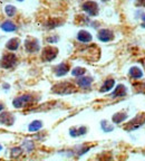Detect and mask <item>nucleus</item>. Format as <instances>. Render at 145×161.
<instances>
[{"mask_svg":"<svg viewBox=\"0 0 145 161\" xmlns=\"http://www.w3.org/2000/svg\"><path fill=\"white\" fill-rule=\"evenodd\" d=\"M86 132V128H84V126H82V128H79L77 130V136H82V134H84Z\"/></svg>","mask_w":145,"mask_h":161,"instance_id":"obj_23","label":"nucleus"},{"mask_svg":"<svg viewBox=\"0 0 145 161\" xmlns=\"http://www.w3.org/2000/svg\"><path fill=\"white\" fill-rule=\"evenodd\" d=\"M1 28H3V30H5V31H15V30L17 29L16 25L11 23V21H5V23H3L1 24Z\"/></svg>","mask_w":145,"mask_h":161,"instance_id":"obj_14","label":"nucleus"},{"mask_svg":"<svg viewBox=\"0 0 145 161\" xmlns=\"http://www.w3.org/2000/svg\"><path fill=\"white\" fill-rule=\"evenodd\" d=\"M104 1H106V0H104Z\"/></svg>","mask_w":145,"mask_h":161,"instance_id":"obj_28","label":"nucleus"},{"mask_svg":"<svg viewBox=\"0 0 145 161\" xmlns=\"http://www.w3.org/2000/svg\"><path fill=\"white\" fill-rule=\"evenodd\" d=\"M113 38H114L113 33L108 29H102V30H99V33H98V39L102 40V42H105L106 43V42L112 40Z\"/></svg>","mask_w":145,"mask_h":161,"instance_id":"obj_6","label":"nucleus"},{"mask_svg":"<svg viewBox=\"0 0 145 161\" xmlns=\"http://www.w3.org/2000/svg\"><path fill=\"white\" fill-rule=\"evenodd\" d=\"M0 150H3V147H1V146H0Z\"/></svg>","mask_w":145,"mask_h":161,"instance_id":"obj_26","label":"nucleus"},{"mask_svg":"<svg viewBox=\"0 0 145 161\" xmlns=\"http://www.w3.org/2000/svg\"><path fill=\"white\" fill-rule=\"evenodd\" d=\"M43 128V123L40 122V121H34V122H31L29 125V131L30 132H36V131L40 130V129Z\"/></svg>","mask_w":145,"mask_h":161,"instance_id":"obj_17","label":"nucleus"},{"mask_svg":"<svg viewBox=\"0 0 145 161\" xmlns=\"http://www.w3.org/2000/svg\"><path fill=\"white\" fill-rule=\"evenodd\" d=\"M72 74L74 76H82V75H84V74H85V69H84L83 67H76V68H74V69H72Z\"/></svg>","mask_w":145,"mask_h":161,"instance_id":"obj_18","label":"nucleus"},{"mask_svg":"<svg viewBox=\"0 0 145 161\" xmlns=\"http://www.w3.org/2000/svg\"><path fill=\"white\" fill-rule=\"evenodd\" d=\"M6 14H7L8 16H10V17H13V15L16 14V8L13 7V6H7L5 9Z\"/></svg>","mask_w":145,"mask_h":161,"instance_id":"obj_19","label":"nucleus"},{"mask_svg":"<svg viewBox=\"0 0 145 161\" xmlns=\"http://www.w3.org/2000/svg\"><path fill=\"white\" fill-rule=\"evenodd\" d=\"M25 46L28 53H35L39 49V43H38L37 39H27Z\"/></svg>","mask_w":145,"mask_h":161,"instance_id":"obj_4","label":"nucleus"},{"mask_svg":"<svg viewBox=\"0 0 145 161\" xmlns=\"http://www.w3.org/2000/svg\"><path fill=\"white\" fill-rule=\"evenodd\" d=\"M142 19L144 20V23L142 24V27H144V28H145V15H143V14H142Z\"/></svg>","mask_w":145,"mask_h":161,"instance_id":"obj_25","label":"nucleus"},{"mask_svg":"<svg viewBox=\"0 0 145 161\" xmlns=\"http://www.w3.org/2000/svg\"><path fill=\"white\" fill-rule=\"evenodd\" d=\"M126 94V87L124 85H118L116 90L114 91V93L112 94V97H118V96H124Z\"/></svg>","mask_w":145,"mask_h":161,"instance_id":"obj_9","label":"nucleus"},{"mask_svg":"<svg viewBox=\"0 0 145 161\" xmlns=\"http://www.w3.org/2000/svg\"><path fill=\"white\" fill-rule=\"evenodd\" d=\"M77 39L82 43H89L90 40L93 39L92 35L86 30H80L79 33L77 34Z\"/></svg>","mask_w":145,"mask_h":161,"instance_id":"obj_7","label":"nucleus"},{"mask_svg":"<svg viewBox=\"0 0 145 161\" xmlns=\"http://www.w3.org/2000/svg\"><path fill=\"white\" fill-rule=\"evenodd\" d=\"M92 77H82L77 80V84L79 86H82V87H88L92 84Z\"/></svg>","mask_w":145,"mask_h":161,"instance_id":"obj_15","label":"nucleus"},{"mask_svg":"<svg viewBox=\"0 0 145 161\" xmlns=\"http://www.w3.org/2000/svg\"><path fill=\"white\" fill-rule=\"evenodd\" d=\"M21 152H23V150H21L20 148H13V150H11V156H13V158H16V157L20 156Z\"/></svg>","mask_w":145,"mask_h":161,"instance_id":"obj_21","label":"nucleus"},{"mask_svg":"<svg viewBox=\"0 0 145 161\" xmlns=\"http://www.w3.org/2000/svg\"><path fill=\"white\" fill-rule=\"evenodd\" d=\"M126 119H127V114L123 113V112H120V113L114 114V116H113V122L118 124V123H122L123 121L126 120Z\"/></svg>","mask_w":145,"mask_h":161,"instance_id":"obj_10","label":"nucleus"},{"mask_svg":"<svg viewBox=\"0 0 145 161\" xmlns=\"http://www.w3.org/2000/svg\"><path fill=\"white\" fill-rule=\"evenodd\" d=\"M57 40H58V37H49L48 38V42H49V43H56Z\"/></svg>","mask_w":145,"mask_h":161,"instance_id":"obj_24","label":"nucleus"},{"mask_svg":"<svg viewBox=\"0 0 145 161\" xmlns=\"http://www.w3.org/2000/svg\"><path fill=\"white\" fill-rule=\"evenodd\" d=\"M59 25V23L58 21H55V20H50L49 23H48V27L49 28H55L56 26Z\"/></svg>","mask_w":145,"mask_h":161,"instance_id":"obj_22","label":"nucleus"},{"mask_svg":"<svg viewBox=\"0 0 145 161\" xmlns=\"http://www.w3.org/2000/svg\"><path fill=\"white\" fill-rule=\"evenodd\" d=\"M102 129L105 131V132H110L114 128H113V126H108L106 121H102Z\"/></svg>","mask_w":145,"mask_h":161,"instance_id":"obj_20","label":"nucleus"},{"mask_svg":"<svg viewBox=\"0 0 145 161\" xmlns=\"http://www.w3.org/2000/svg\"><path fill=\"white\" fill-rule=\"evenodd\" d=\"M83 9L90 16H96L98 14V6L95 1H86L83 5Z\"/></svg>","mask_w":145,"mask_h":161,"instance_id":"obj_1","label":"nucleus"},{"mask_svg":"<svg viewBox=\"0 0 145 161\" xmlns=\"http://www.w3.org/2000/svg\"><path fill=\"white\" fill-rule=\"evenodd\" d=\"M31 100H33V98H31L30 95H23L13 101V106L17 108H23L24 105H26L27 103H29Z\"/></svg>","mask_w":145,"mask_h":161,"instance_id":"obj_5","label":"nucleus"},{"mask_svg":"<svg viewBox=\"0 0 145 161\" xmlns=\"http://www.w3.org/2000/svg\"><path fill=\"white\" fill-rule=\"evenodd\" d=\"M16 60L17 59H16V56L13 55V54H7V55H5L3 57L0 65H1V67H3V68H10L15 65Z\"/></svg>","mask_w":145,"mask_h":161,"instance_id":"obj_2","label":"nucleus"},{"mask_svg":"<svg viewBox=\"0 0 145 161\" xmlns=\"http://www.w3.org/2000/svg\"><path fill=\"white\" fill-rule=\"evenodd\" d=\"M57 53H58V50H57V48H55V47L45 48V49H44V52H43L44 60H47V62H49V60H53L54 58L57 56Z\"/></svg>","mask_w":145,"mask_h":161,"instance_id":"obj_3","label":"nucleus"},{"mask_svg":"<svg viewBox=\"0 0 145 161\" xmlns=\"http://www.w3.org/2000/svg\"><path fill=\"white\" fill-rule=\"evenodd\" d=\"M19 44H20V42L18 38H13V39H10L7 43V48L10 50H16L19 47Z\"/></svg>","mask_w":145,"mask_h":161,"instance_id":"obj_13","label":"nucleus"},{"mask_svg":"<svg viewBox=\"0 0 145 161\" xmlns=\"http://www.w3.org/2000/svg\"><path fill=\"white\" fill-rule=\"evenodd\" d=\"M18 1H23V0H18Z\"/></svg>","mask_w":145,"mask_h":161,"instance_id":"obj_27","label":"nucleus"},{"mask_svg":"<svg viewBox=\"0 0 145 161\" xmlns=\"http://www.w3.org/2000/svg\"><path fill=\"white\" fill-rule=\"evenodd\" d=\"M130 75L132 76L133 78H141L143 76L142 69H141L140 67H136V66H134V67H132L130 69Z\"/></svg>","mask_w":145,"mask_h":161,"instance_id":"obj_12","label":"nucleus"},{"mask_svg":"<svg viewBox=\"0 0 145 161\" xmlns=\"http://www.w3.org/2000/svg\"><path fill=\"white\" fill-rule=\"evenodd\" d=\"M114 84H115V80H107L104 83V85L102 86V88H100V92H108V91L113 88Z\"/></svg>","mask_w":145,"mask_h":161,"instance_id":"obj_16","label":"nucleus"},{"mask_svg":"<svg viewBox=\"0 0 145 161\" xmlns=\"http://www.w3.org/2000/svg\"><path fill=\"white\" fill-rule=\"evenodd\" d=\"M13 116L10 115L9 113H3L0 115V123L5 124V125H11L13 123Z\"/></svg>","mask_w":145,"mask_h":161,"instance_id":"obj_8","label":"nucleus"},{"mask_svg":"<svg viewBox=\"0 0 145 161\" xmlns=\"http://www.w3.org/2000/svg\"><path fill=\"white\" fill-rule=\"evenodd\" d=\"M67 72H68V66L65 63H62L60 65H58L56 67V74H57V76L65 75V74H67Z\"/></svg>","mask_w":145,"mask_h":161,"instance_id":"obj_11","label":"nucleus"}]
</instances>
